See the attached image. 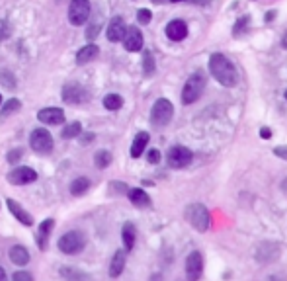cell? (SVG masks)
Here are the masks:
<instances>
[{"label":"cell","mask_w":287,"mask_h":281,"mask_svg":"<svg viewBox=\"0 0 287 281\" xmlns=\"http://www.w3.org/2000/svg\"><path fill=\"white\" fill-rule=\"evenodd\" d=\"M209 72L219 84L227 88H233L239 84V70L235 69V65L223 53H213L209 57Z\"/></svg>","instance_id":"1"},{"label":"cell","mask_w":287,"mask_h":281,"mask_svg":"<svg viewBox=\"0 0 287 281\" xmlns=\"http://www.w3.org/2000/svg\"><path fill=\"white\" fill-rule=\"evenodd\" d=\"M205 84H207L205 74H203L201 70L194 72V74L186 80V84H184L182 102H184V104H194V102H198L199 98H201V94H203V90H205Z\"/></svg>","instance_id":"2"},{"label":"cell","mask_w":287,"mask_h":281,"mask_svg":"<svg viewBox=\"0 0 287 281\" xmlns=\"http://www.w3.org/2000/svg\"><path fill=\"white\" fill-rule=\"evenodd\" d=\"M184 215H186V221H188L194 229H198L199 233H205V231L209 229V225H211L209 211H207V207H205L203 203H192V205H188L186 211H184Z\"/></svg>","instance_id":"3"},{"label":"cell","mask_w":287,"mask_h":281,"mask_svg":"<svg viewBox=\"0 0 287 281\" xmlns=\"http://www.w3.org/2000/svg\"><path fill=\"white\" fill-rule=\"evenodd\" d=\"M172 116H174V106H172V102L166 100V98H160V100H156L153 110H151V123H153L155 127H164V125L170 123Z\"/></svg>","instance_id":"4"},{"label":"cell","mask_w":287,"mask_h":281,"mask_svg":"<svg viewBox=\"0 0 287 281\" xmlns=\"http://www.w3.org/2000/svg\"><path fill=\"white\" fill-rule=\"evenodd\" d=\"M86 246V236L80 231H68L59 238V250L65 254H78Z\"/></svg>","instance_id":"5"},{"label":"cell","mask_w":287,"mask_h":281,"mask_svg":"<svg viewBox=\"0 0 287 281\" xmlns=\"http://www.w3.org/2000/svg\"><path fill=\"white\" fill-rule=\"evenodd\" d=\"M90 20V0H70L68 22L72 25H84Z\"/></svg>","instance_id":"6"},{"label":"cell","mask_w":287,"mask_h":281,"mask_svg":"<svg viewBox=\"0 0 287 281\" xmlns=\"http://www.w3.org/2000/svg\"><path fill=\"white\" fill-rule=\"evenodd\" d=\"M29 146L37 154H49L53 150V137H51V133L47 129H43V127L35 129L31 133V137H29Z\"/></svg>","instance_id":"7"},{"label":"cell","mask_w":287,"mask_h":281,"mask_svg":"<svg viewBox=\"0 0 287 281\" xmlns=\"http://www.w3.org/2000/svg\"><path fill=\"white\" fill-rule=\"evenodd\" d=\"M192 160H194L192 150L186 148V146H180V144L172 146V148L168 150V154H166V162H168V166H170V168H176V170L190 166Z\"/></svg>","instance_id":"8"},{"label":"cell","mask_w":287,"mask_h":281,"mask_svg":"<svg viewBox=\"0 0 287 281\" xmlns=\"http://www.w3.org/2000/svg\"><path fill=\"white\" fill-rule=\"evenodd\" d=\"M90 98L88 90L78 82H68L63 88V100L66 104H82Z\"/></svg>","instance_id":"9"},{"label":"cell","mask_w":287,"mask_h":281,"mask_svg":"<svg viewBox=\"0 0 287 281\" xmlns=\"http://www.w3.org/2000/svg\"><path fill=\"white\" fill-rule=\"evenodd\" d=\"M35 180H37V172L33 168H27V166H20L8 174V182L14 186H27Z\"/></svg>","instance_id":"10"},{"label":"cell","mask_w":287,"mask_h":281,"mask_svg":"<svg viewBox=\"0 0 287 281\" xmlns=\"http://www.w3.org/2000/svg\"><path fill=\"white\" fill-rule=\"evenodd\" d=\"M201 272H203V258H201V252L194 250L186 258V276L188 280L196 281L201 278Z\"/></svg>","instance_id":"11"},{"label":"cell","mask_w":287,"mask_h":281,"mask_svg":"<svg viewBox=\"0 0 287 281\" xmlns=\"http://www.w3.org/2000/svg\"><path fill=\"white\" fill-rule=\"evenodd\" d=\"M37 119L45 125H61L65 121V112L61 108H43L37 112Z\"/></svg>","instance_id":"12"},{"label":"cell","mask_w":287,"mask_h":281,"mask_svg":"<svg viewBox=\"0 0 287 281\" xmlns=\"http://www.w3.org/2000/svg\"><path fill=\"white\" fill-rule=\"evenodd\" d=\"M123 45H125L127 51H131V53H137V51L143 49V33H141L135 25L127 27L125 37H123Z\"/></svg>","instance_id":"13"},{"label":"cell","mask_w":287,"mask_h":281,"mask_svg":"<svg viewBox=\"0 0 287 281\" xmlns=\"http://www.w3.org/2000/svg\"><path fill=\"white\" fill-rule=\"evenodd\" d=\"M125 31H127L125 22L119 16H115L110 22V25H108V29H106V35H108V39H110L111 43H117V41H121L125 37Z\"/></svg>","instance_id":"14"},{"label":"cell","mask_w":287,"mask_h":281,"mask_svg":"<svg viewBox=\"0 0 287 281\" xmlns=\"http://www.w3.org/2000/svg\"><path fill=\"white\" fill-rule=\"evenodd\" d=\"M166 37L170 41H182L188 37V25L182 20H172L166 25Z\"/></svg>","instance_id":"15"},{"label":"cell","mask_w":287,"mask_h":281,"mask_svg":"<svg viewBox=\"0 0 287 281\" xmlns=\"http://www.w3.org/2000/svg\"><path fill=\"white\" fill-rule=\"evenodd\" d=\"M6 203H8V209H10V213H12V215H14V217H16V219L22 223V225H25V227H31V225H33V217H31L27 211L23 209V207L18 203V201H16V199H8Z\"/></svg>","instance_id":"16"},{"label":"cell","mask_w":287,"mask_h":281,"mask_svg":"<svg viewBox=\"0 0 287 281\" xmlns=\"http://www.w3.org/2000/svg\"><path fill=\"white\" fill-rule=\"evenodd\" d=\"M8 256H10V260H12L16 266H27V262L31 260V256H29V250H27L25 246H22V244L12 246Z\"/></svg>","instance_id":"17"},{"label":"cell","mask_w":287,"mask_h":281,"mask_svg":"<svg viewBox=\"0 0 287 281\" xmlns=\"http://www.w3.org/2000/svg\"><path fill=\"white\" fill-rule=\"evenodd\" d=\"M55 227V221L53 219H45L43 223L39 225V231H37V246L45 250L47 248V242H49V234Z\"/></svg>","instance_id":"18"},{"label":"cell","mask_w":287,"mask_h":281,"mask_svg":"<svg viewBox=\"0 0 287 281\" xmlns=\"http://www.w3.org/2000/svg\"><path fill=\"white\" fill-rule=\"evenodd\" d=\"M98 55H100V49H98V45L90 43V45L82 47V49L76 53V63H78V65H86V63H90V61L98 59Z\"/></svg>","instance_id":"19"},{"label":"cell","mask_w":287,"mask_h":281,"mask_svg":"<svg viewBox=\"0 0 287 281\" xmlns=\"http://www.w3.org/2000/svg\"><path fill=\"white\" fill-rule=\"evenodd\" d=\"M149 142V133L147 131H139L133 139V144H131V156L133 158H139L143 152H145V146Z\"/></svg>","instance_id":"20"},{"label":"cell","mask_w":287,"mask_h":281,"mask_svg":"<svg viewBox=\"0 0 287 281\" xmlns=\"http://www.w3.org/2000/svg\"><path fill=\"white\" fill-rule=\"evenodd\" d=\"M127 195H129V199H131V203L135 207H149L151 205V197L145 193V189H141V187H133L127 191Z\"/></svg>","instance_id":"21"},{"label":"cell","mask_w":287,"mask_h":281,"mask_svg":"<svg viewBox=\"0 0 287 281\" xmlns=\"http://www.w3.org/2000/svg\"><path fill=\"white\" fill-rule=\"evenodd\" d=\"M123 268H125V250H117V252L113 254V258H111L110 276H111V278H117V276H121Z\"/></svg>","instance_id":"22"},{"label":"cell","mask_w":287,"mask_h":281,"mask_svg":"<svg viewBox=\"0 0 287 281\" xmlns=\"http://www.w3.org/2000/svg\"><path fill=\"white\" fill-rule=\"evenodd\" d=\"M135 236H137V229L133 223H125L123 225V231H121V238H123V244H125V250H131L135 246Z\"/></svg>","instance_id":"23"},{"label":"cell","mask_w":287,"mask_h":281,"mask_svg":"<svg viewBox=\"0 0 287 281\" xmlns=\"http://www.w3.org/2000/svg\"><path fill=\"white\" fill-rule=\"evenodd\" d=\"M90 189V180L88 178H76L72 184H70V193L72 195H84L86 191Z\"/></svg>","instance_id":"24"},{"label":"cell","mask_w":287,"mask_h":281,"mask_svg":"<svg viewBox=\"0 0 287 281\" xmlns=\"http://www.w3.org/2000/svg\"><path fill=\"white\" fill-rule=\"evenodd\" d=\"M20 108H22V102H20V100H16V98L8 100V102L4 104V108H2V112H0V119H6L10 114H16Z\"/></svg>","instance_id":"25"},{"label":"cell","mask_w":287,"mask_h":281,"mask_svg":"<svg viewBox=\"0 0 287 281\" xmlns=\"http://www.w3.org/2000/svg\"><path fill=\"white\" fill-rule=\"evenodd\" d=\"M155 57H153V53L151 51H145V55H143V74L145 76H153L155 74Z\"/></svg>","instance_id":"26"},{"label":"cell","mask_w":287,"mask_h":281,"mask_svg":"<svg viewBox=\"0 0 287 281\" xmlns=\"http://www.w3.org/2000/svg\"><path fill=\"white\" fill-rule=\"evenodd\" d=\"M121 106H123V98H121L119 94H108V96L104 98V108H106V110L115 112V110H119Z\"/></svg>","instance_id":"27"},{"label":"cell","mask_w":287,"mask_h":281,"mask_svg":"<svg viewBox=\"0 0 287 281\" xmlns=\"http://www.w3.org/2000/svg\"><path fill=\"white\" fill-rule=\"evenodd\" d=\"M80 131H82V125L78 123V121H72V123H68L63 127V139H74V137H78L80 135Z\"/></svg>","instance_id":"28"},{"label":"cell","mask_w":287,"mask_h":281,"mask_svg":"<svg viewBox=\"0 0 287 281\" xmlns=\"http://www.w3.org/2000/svg\"><path fill=\"white\" fill-rule=\"evenodd\" d=\"M94 164H96L98 168H108L111 164V154L108 150H98V152L94 154Z\"/></svg>","instance_id":"29"},{"label":"cell","mask_w":287,"mask_h":281,"mask_svg":"<svg viewBox=\"0 0 287 281\" xmlns=\"http://www.w3.org/2000/svg\"><path fill=\"white\" fill-rule=\"evenodd\" d=\"M0 84H2L4 88H8V90L16 88V80H14V74H12L10 70H2V72H0Z\"/></svg>","instance_id":"30"},{"label":"cell","mask_w":287,"mask_h":281,"mask_svg":"<svg viewBox=\"0 0 287 281\" xmlns=\"http://www.w3.org/2000/svg\"><path fill=\"white\" fill-rule=\"evenodd\" d=\"M248 23H250V18L248 16H241V20L235 23V27H233V37H241L244 31H246Z\"/></svg>","instance_id":"31"},{"label":"cell","mask_w":287,"mask_h":281,"mask_svg":"<svg viewBox=\"0 0 287 281\" xmlns=\"http://www.w3.org/2000/svg\"><path fill=\"white\" fill-rule=\"evenodd\" d=\"M61 276L63 278H70V280H74V278H86V274H82V272H78V270H70V268H63L61 270Z\"/></svg>","instance_id":"32"},{"label":"cell","mask_w":287,"mask_h":281,"mask_svg":"<svg viewBox=\"0 0 287 281\" xmlns=\"http://www.w3.org/2000/svg\"><path fill=\"white\" fill-rule=\"evenodd\" d=\"M151 18H153V14L149 10H145V8L137 12V20H139V23H143V25H147V23L151 22Z\"/></svg>","instance_id":"33"},{"label":"cell","mask_w":287,"mask_h":281,"mask_svg":"<svg viewBox=\"0 0 287 281\" xmlns=\"http://www.w3.org/2000/svg\"><path fill=\"white\" fill-rule=\"evenodd\" d=\"M22 154H23L22 148H14V150H10V152H8V162L16 164L20 158H22Z\"/></svg>","instance_id":"34"},{"label":"cell","mask_w":287,"mask_h":281,"mask_svg":"<svg viewBox=\"0 0 287 281\" xmlns=\"http://www.w3.org/2000/svg\"><path fill=\"white\" fill-rule=\"evenodd\" d=\"M147 160H149L151 164H158V162H160V152H158L156 148L149 150V154H147Z\"/></svg>","instance_id":"35"},{"label":"cell","mask_w":287,"mask_h":281,"mask_svg":"<svg viewBox=\"0 0 287 281\" xmlns=\"http://www.w3.org/2000/svg\"><path fill=\"white\" fill-rule=\"evenodd\" d=\"M10 35V23L8 22H0V41L6 39Z\"/></svg>","instance_id":"36"},{"label":"cell","mask_w":287,"mask_h":281,"mask_svg":"<svg viewBox=\"0 0 287 281\" xmlns=\"http://www.w3.org/2000/svg\"><path fill=\"white\" fill-rule=\"evenodd\" d=\"M274 154L280 156V158H284V160H287V146H276V148H274Z\"/></svg>","instance_id":"37"},{"label":"cell","mask_w":287,"mask_h":281,"mask_svg":"<svg viewBox=\"0 0 287 281\" xmlns=\"http://www.w3.org/2000/svg\"><path fill=\"white\" fill-rule=\"evenodd\" d=\"M12 280H16V281H20V280L29 281V280H31V274H27V272H16V274L12 276Z\"/></svg>","instance_id":"38"},{"label":"cell","mask_w":287,"mask_h":281,"mask_svg":"<svg viewBox=\"0 0 287 281\" xmlns=\"http://www.w3.org/2000/svg\"><path fill=\"white\" fill-rule=\"evenodd\" d=\"M94 140V133H84L82 137H80V144H88Z\"/></svg>","instance_id":"39"},{"label":"cell","mask_w":287,"mask_h":281,"mask_svg":"<svg viewBox=\"0 0 287 281\" xmlns=\"http://www.w3.org/2000/svg\"><path fill=\"white\" fill-rule=\"evenodd\" d=\"M111 187H113V189H115V191H121V193H123V191H127V189H125V184H117V182H111Z\"/></svg>","instance_id":"40"},{"label":"cell","mask_w":287,"mask_h":281,"mask_svg":"<svg viewBox=\"0 0 287 281\" xmlns=\"http://www.w3.org/2000/svg\"><path fill=\"white\" fill-rule=\"evenodd\" d=\"M260 137H262V139H270V137H272V131H270L268 127H262V129H260Z\"/></svg>","instance_id":"41"},{"label":"cell","mask_w":287,"mask_h":281,"mask_svg":"<svg viewBox=\"0 0 287 281\" xmlns=\"http://www.w3.org/2000/svg\"><path fill=\"white\" fill-rule=\"evenodd\" d=\"M96 35H98V27H96V25H94V27H92V29H88V33H86V37H88V39H94V37H96Z\"/></svg>","instance_id":"42"},{"label":"cell","mask_w":287,"mask_h":281,"mask_svg":"<svg viewBox=\"0 0 287 281\" xmlns=\"http://www.w3.org/2000/svg\"><path fill=\"white\" fill-rule=\"evenodd\" d=\"M274 16H276V12H268V14H266V22H272Z\"/></svg>","instance_id":"43"},{"label":"cell","mask_w":287,"mask_h":281,"mask_svg":"<svg viewBox=\"0 0 287 281\" xmlns=\"http://www.w3.org/2000/svg\"><path fill=\"white\" fill-rule=\"evenodd\" d=\"M282 47H284V49H287V31L284 33V37H282Z\"/></svg>","instance_id":"44"},{"label":"cell","mask_w":287,"mask_h":281,"mask_svg":"<svg viewBox=\"0 0 287 281\" xmlns=\"http://www.w3.org/2000/svg\"><path fill=\"white\" fill-rule=\"evenodd\" d=\"M6 280V274H4V270H2V266H0V281Z\"/></svg>","instance_id":"45"},{"label":"cell","mask_w":287,"mask_h":281,"mask_svg":"<svg viewBox=\"0 0 287 281\" xmlns=\"http://www.w3.org/2000/svg\"><path fill=\"white\" fill-rule=\"evenodd\" d=\"M194 2H196V4H207L209 0H194Z\"/></svg>","instance_id":"46"},{"label":"cell","mask_w":287,"mask_h":281,"mask_svg":"<svg viewBox=\"0 0 287 281\" xmlns=\"http://www.w3.org/2000/svg\"><path fill=\"white\" fill-rule=\"evenodd\" d=\"M151 2H155V4H162V2H166V0H151Z\"/></svg>","instance_id":"47"},{"label":"cell","mask_w":287,"mask_h":281,"mask_svg":"<svg viewBox=\"0 0 287 281\" xmlns=\"http://www.w3.org/2000/svg\"><path fill=\"white\" fill-rule=\"evenodd\" d=\"M170 2H184V0H170Z\"/></svg>","instance_id":"48"},{"label":"cell","mask_w":287,"mask_h":281,"mask_svg":"<svg viewBox=\"0 0 287 281\" xmlns=\"http://www.w3.org/2000/svg\"><path fill=\"white\" fill-rule=\"evenodd\" d=\"M284 96H286V100H287V90H286V92H284Z\"/></svg>","instance_id":"49"},{"label":"cell","mask_w":287,"mask_h":281,"mask_svg":"<svg viewBox=\"0 0 287 281\" xmlns=\"http://www.w3.org/2000/svg\"><path fill=\"white\" fill-rule=\"evenodd\" d=\"M0 102H2V94H0Z\"/></svg>","instance_id":"50"},{"label":"cell","mask_w":287,"mask_h":281,"mask_svg":"<svg viewBox=\"0 0 287 281\" xmlns=\"http://www.w3.org/2000/svg\"><path fill=\"white\" fill-rule=\"evenodd\" d=\"M59 2H61V0H59Z\"/></svg>","instance_id":"51"}]
</instances>
